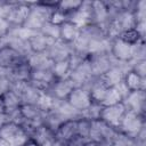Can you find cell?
<instances>
[{
    "label": "cell",
    "instance_id": "ba28073f",
    "mask_svg": "<svg viewBox=\"0 0 146 146\" xmlns=\"http://www.w3.org/2000/svg\"><path fill=\"white\" fill-rule=\"evenodd\" d=\"M131 44L123 40L115 38L110 42V54L116 63H130L131 62Z\"/></svg>",
    "mask_w": 146,
    "mask_h": 146
},
{
    "label": "cell",
    "instance_id": "277c9868",
    "mask_svg": "<svg viewBox=\"0 0 146 146\" xmlns=\"http://www.w3.org/2000/svg\"><path fill=\"white\" fill-rule=\"evenodd\" d=\"M88 60L91 67L92 76H103L116 62L111 56L110 51L88 55Z\"/></svg>",
    "mask_w": 146,
    "mask_h": 146
},
{
    "label": "cell",
    "instance_id": "8992f818",
    "mask_svg": "<svg viewBox=\"0 0 146 146\" xmlns=\"http://www.w3.org/2000/svg\"><path fill=\"white\" fill-rule=\"evenodd\" d=\"M66 102L80 114L92 104L90 94L84 87H74L66 98Z\"/></svg>",
    "mask_w": 146,
    "mask_h": 146
},
{
    "label": "cell",
    "instance_id": "3957f363",
    "mask_svg": "<svg viewBox=\"0 0 146 146\" xmlns=\"http://www.w3.org/2000/svg\"><path fill=\"white\" fill-rule=\"evenodd\" d=\"M117 130L110 124L105 123L103 120L97 119L91 121V128L89 132V140L100 143V144H111L115 137Z\"/></svg>",
    "mask_w": 146,
    "mask_h": 146
},
{
    "label": "cell",
    "instance_id": "7c38bea8",
    "mask_svg": "<svg viewBox=\"0 0 146 146\" xmlns=\"http://www.w3.org/2000/svg\"><path fill=\"white\" fill-rule=\"evenodd\" d=\"M74 87L75 86L73 81L67 76L64 79L55 80V82L50 86L47 92L57 100H66V98L68 97V95L71 94Z\"/></svg>",
    "mask_w": 146,
    "mask_h": 146
},
{
    "label": "cell",
    "instance_id": "4dcf8cb0",
    "mask_svg": "<svg viewBox=\"0 0 146 146\" xmlns=\"http://www.w3.org/2000/svg\"><path fill=\"white\" fill-rule=\"evenodd\" d=\"M86 146H103V144L96 143V141H92V140H89V141L86 144Z\"/></svg>",
    "mask_w": 146,
    "mask_h": 146
},
{
    "label": "cell",
    "instance_id": "9a60e30c",
    "mask_svg": "<svg viewBox=\"0 0 146 146\" xmlns=\"http://www.w3.org/2000/svg\"><path fill=\"white\" fill-rule=\"evenodd\" d=\"M52 42H54L52 40L48 39L40 32H34L27 39V43L31 49V52H46L48 47Z\"/></svg>",
    "mask_w": 146,
    "mask_h": 146
},
{
    "label": "cell",
    "instance_id": "5b68a950",
    "mask_svg": "<svg viewBox=\"0 0 146 146\" xmlns=\"http://www.w3.org/2000/svg\"><path fill=\"white\" fill-rule=\"evenodd\" d=\"M31 3L32 2H11L9 13L6 17L11 27L23 26L31 10Z\"/></svg>",
    "mask_w": 146,
    "mask_h": 146
},
{
    "label": "cell",
    "instance_id": "d4e9b609",
    "mask_svg": "<svg viewBox=\"0 0 146 146\" xmlns=\"http://www.w3.org/2000/svg\"><path fill=\"white\" fill-rule=\"evenodd\" d=\"M146 59V48H145V40H141L131 47V62L133 60H141Z\"/></svg>",
    "mask_w": 146,
    "mask_h": 146
},
{
    "label": "cell",
    "instance_id": "4fadbf2b",
    "mask_svg": "<svg viewBox=\"0 0 146 146\" xmlns=\"http://www.w3.org/2000/svg\"><path fill=\"white\" fill-rule=\"evenodd\" d=\"M76 120L78 119H71V120H65L64 122H62L55 131V138L65 145L71 138L76 136L78 135Z\"/></svg>",
    "mask_w": 146,
    "mask_h": 146
},
{
    "label": "cell",
    "instance_id": "603a6c76",
    "mask_svg": "<svg viewBox=\"0 0 146 146\" xmlns=\"http://www.w3.org/2000/svg\"><path fill=\"white\" fill-rule=\"evenodd\" d=\"M40 33H42L44 36H47L48 39H50L52 41L59 40V25H56V24L51 23L50 21H48L41 27Z\"/></svg>",
    "mask_w": 146,
    "mask_h": 146
},
{
    "label": "cell",
    "instance_id": "83f0119b",
    "mask_svg": "<svg viewBox=\"0 0 146 146\" xmlns=\"http://www.w3.org/2000/svg\"><path fill=\"white\" fill-rule=\"evenodd\" d=\"M88 141H89L88 138H84V137H82V136L76 135V136H74L73 138H71V139L65 144V146H86V144H87Z\"/></svg>",
    "mask_w": 146,
    "mask_h": 146
},
{
    "label": "cell",
    "instance_id": "52a82bcc",
    "mask_svg": "<svg viewBox=\"0 0 146 146\" xmlns=\"http://www.w3.org/2000/svg\"><path fill=\"white\" fill-rule=\"evenodd\" d=\"M125 111H127V108L123 103H119V104H114V105H110V106H103L102 111H100L99 119L117 130V127H119Z\"/></svg>",
    "mask_w": 146,
    "mask_h": 146
},
{
    "label": "cell",
    "instance_id": "30bf717a",
    "mask_svg": "<svg viewBox=\"0 0 146 146\" xmlns=\"http://www.w3.org/2000/svg\"><path fill=\"white\" fill-rule=\"evenodd\" d=\"M25 59L26 57L15 50L13 47L8 44L0 46V68L7 71Z\"/></svg>",
    "mask_w": 146,
    "mask_h": 146
},
{
    "label": "cell",
    "instance_id": "f546056e",
    "mask_svg": "<svg viewBox=\"0 0 146 146\" xmlns=\"http://www.w3.org/2000/svg\"><path fill=\"white\" fill-rule=\"evenodd\" d=\"M3 112H6V106H5L2 97H0V113H3Z\"/></svg>",
    "mask_w": 146,
    "mask_h": 146
},
{
    "label": "cell",
    "instance_id": "8fae6325",
    "mask_svg": "<svg viewBox=\"0 0 146 146\" xmlns=\"http://www.w3.org/2000/svg\"><path fill=\"white\" fill-rule=\"evenodd\" d=\"M72 51H73L72 46L70 43H66L62 40H56L48 47L46 54L52 60V63H56V62L67 60Z\"/></svg>",
    "mask_w": 146,
    "mask_h": 146
},
{
    "label": "cell",
    "instance_id": "9c48e42d",
    "mask_svg": "<svg viewBox=\"0 0 146 146\" xmlns=\"http://www.w3.org/2000/svg\"><path fill=\"white\" fill-rule=\"evenodd\" d=\"M124 104L127 111H132L138 114L145 115V108H146V95L145 90H135L130 91L124 99L122 100Z\"/></svg>",
    "mask_w": 146,
    "mask_h": 146
},
{
    "label": "cell",
    "instance_id": "4316f807",
    "mask_svg": "<svg viewBox=\"0 0 146 146\" xmlns=\"http://www.w3.org/2000/svg\"><path fill=\"white\" fill-rule=\"evenodd\" d=\"M129 65H130V68H129L130 71H132L140 78L146 79V59L133 60V62H130Z\"/></svg>",
    "mask_w": 146,
    "mask_h": 146
},
{
    "label": "cell",
    "instance_id": "6da1fadb",
    "mask_svg": "<svg viewBox=\"0 0 146 146\" xmlns=\"http://www.w3.org/2000/svg\"><path fill=\"white\" fill-rule=\"evenodd\" d=\"M0 138L8 141L11 146H24L30 140V136L23 125L14 122H9L0 128Z\"/></svg>",
    "mask_w": 146,
    "mask_h": 146
},
{
    "label": "cell",
    "instance_id": "1f68e13d",
    "mask_svg": "<svg viewBox=\"0 0 146 146\" xmlns=\"http://www.w3.org/2000/svg\"><path fill=\"white\" fill-rule=\"evenodd\" d=\"M0 146H11L8 141H6L5 139H2V138H0Z\"/></svg>",
    "mask_w": 146,
    "mask_h": 146
},
{
    "label": "cell",
    "instance_id": "e0dca14e",
    "mask_svg": "<svg viewBox=\"0 0 146 146\" xmlns=\"http://www.w3.org/2000/svg\"><path fill=\"white\" fill-rule=\"evenodd\" d=\"M123 84L127 87V89L129 91H135V90H145V82L146 79L140 78L139 75H137L136 73H133L132 71H128L122 80Z\"/></svg>",
    "mask_w": 146,
    "mask_h": 146
},
{
    "label": "cell",
    "instance_id": "d6986e66",
    "mask_svg": "<svg viewBox=\"0 0 146 146\" xmlns=\"http://www.w3.org/2000/svg\"><path fill=\"white\" fill-rule=\"evenodd\" d=\"M123 97L121 95V92L119 91L117 87H108L106 90V94L104 96V99L102 102V106H110V105H114V104H119L122 103Z\"/></svg>",
    "mask_w": 146,
    "mask_h": 146
},
{
    "label": "cell",
    "instance_id": "2e32d148",
    "mask_svg": "<svg viewBox=\"0 0 146 146\" xmlns=\"http://www.w3.org/2000/svg\"><path fill=\"white\" fill-rule=\"evenodd\" d=\"M80 33V27L74 25L73 23L66 21L59 26V40L72 44L73 41L78 38Z\"/></svg>",
    "mask_w": 146,
    "mask_h": 146
},
{
    "label": "cell",
    "instance_id": "f1b7e54d",
    "mask_svg": "<svg viewBox=\"0 0 146 146\" xmlns=\"http://www.w3.org/2000/svg\"><path fill=\"white\" fill-rule=\"evenodd\" d=\"M10 122V117H9V114L7 112H3V113H0V128L3 127L5 124L9 123Z\"/></svg>",
    "mask_w": 146,
    "mask_h": 146
},
{
    "label": "cell",
    "instance_id": "cb8c5ba5",
    "mask_svg": "<svg viewBox=\"0 0 146 146\" xmlns=\"http://www.w3.org/2000/svg\"><path fill=\"white\" fill-rule=\"evenodd\" d=\"M110 145L111 146H136V138L117 131Z\"/></svg>",
    "mask_w": 146,
    "mask_h": 146
},
{
    "label": "cell",
    "instance_id": "ac0fdd59",
    "mask_svg": "<svg viewBox=\"0 0 146 146\" xmlns=\"http://www.w3.org/2000/svg\"><path fill=\"white\" fill-rule=\"evenodd\" d=\"M19 111L25 121H42V112L39 110L36 105L33 104H22L19 106ZM24 121V122H25Z\"/></svg>",
    "mask_w": 146,
    "mask_h": 146
},
{
    "label": "cell",
    "instance_id": "484cf974",
    "mask_svg": "<svg viewBox=\"0 0 146 146\" xmlns=\"http://www.w3.org/2000/svg\"><path fill=\"white\" fill-rule=\"evenodd\" d=\"M91 128V121L84 117H79L76 120V129H78V135L82 136L84 138L89 139V132Z\"/></svg>",
    "mask_w": 146,
    "mask_h": 146
},
{
    "label": "cell",
    "instance_id": "ffe728a7",
    "mask_svg": "<svg viewBox=\"0 0 146 146\" xmlns=\"http://www.w3.org/2000/svg\"><path fill=\"white\" fill-rule=\"evenodd\" d=\"M51 72L55 76V79H64V78H67L70 72H71V66H70V63H68V59L67 60H62V62H56L52 64V67H51Z\"/></svg>",
    "mask_w": 146,
    "mask_h": 146
},
{
    "label": "cell",
    "instance_id": "44dd1931",
    "mask_svg": "<svg viewBox=\"0 0 146 146\" xmlns=\"http://www.w3.org/2000/svg\"><path fill=\"white\" fill-rule=\"evenodd\" d=\"M117 38L121 39V40H123L124 42L131 44V46L135 44V43H137V42H139V41H141V40H145V38H143V36L140 35V33H139L135 27L123 30V31L119 34Z\"/></svg>",
    "mask_w": 146,
    "mask_h": 146
},
{
    "label": "cell",
    "instance_id": "d6a6232c",
    "mask_svg": "<svg viewBox=\"0 0 146 146\" xmlns=\"http://www.w3.org/2000/svg\"><path fill=\"white\" fill-rule=\"evenodd\" d=\"M24 146H40V145H38L36 143H34L33 140H31V139H30V140H29Z\"/></svg>",
    "mask_w": 146,
    "mask_h": 146
},
{
    "label": "cell",
    "instance_id": "5bb4252c",
    "mask_svg": "<svg viewBox=\"0 0 146 146\" xmlns=\"http://www.w3.org/2000/svg\"><path fill=\"white\" fill-rule=\"evenodd\" d=\"M26 62L31 70H51L54 64L46 52H31L26 57Z\"/></svg>",
    "mask_w": 146,
    "mask_h": 146
},
{
    "label": "cell",
    "instance_id": "7402d4cb",
    "mask_svg": "<svg viewBox=\"0 0 146 146\" xmlns=\"http://www.w3.org/2000/svg\"><path fill=\"white\" fill-rule=\"evenodd\" d=\"M2 99H3L5 106H6V112H10V111L17 110V108H19V106L22 105L21 98H19L11 89L2 96Z\"/></svg>",
    "mask_w": 146,
    "mask_h": 146
},
{
    "label": "cell",
    "instance_id": "7a4b0ae2",
    "mask_svg": "<svg viewBox=\"0 0 146 146\" xmlns=\"http://www.w3.org/2000/svg\"><path fill=\"white\" fill-rule=\"evenodd\" d=\"M144 127H146L145 115L138 114L132 111H125V113L117 127V131L129 135L131 137H136V135Z\"/></svg>",
    "mask_w": 146,
    "mask_h": 146
}]
</instances>
